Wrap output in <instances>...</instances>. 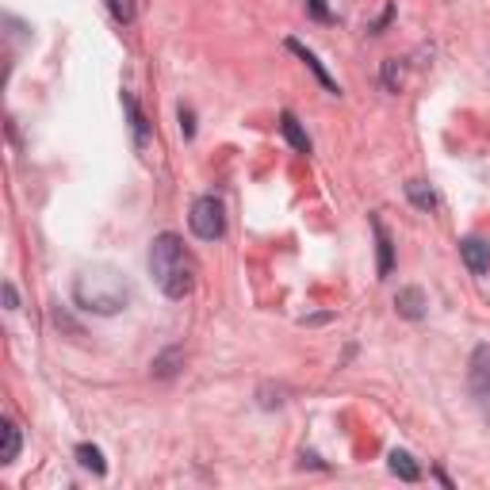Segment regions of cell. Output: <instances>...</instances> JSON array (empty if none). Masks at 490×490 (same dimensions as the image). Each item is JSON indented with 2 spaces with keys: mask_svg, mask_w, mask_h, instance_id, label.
Instances as JSON below:
<instances>
[{
  "mask_svg": "<svg viewBox=\"0 0 490 490\" xmlns=\"http://www.w3.org/2000/svg\"><path fill=\"white\" fill-rule=\"evenodd\" d=\"M150 276L162 287V296L169 299H188L195 291V276H200V265H195L192 249L176 238V234H158L150 242Z\"/></svg>",
  "mask_w": 490,
  "mask_h": 490,
  "instance_id": "1",
  "label": "cell"
},
{
  "mask_svg": "<svg viewBox=\"0 0 490 490\" xmlns=\"http://www.w3.org/2000/svg\"><path fill=\"white\" fill-rule=\"evenodd\" d=\"M73 303L81 310H89V315H100V318L120 315V310H127V303H130L127 272H120L115 265L81 268L73 276Z\"/></svg>",
  "mask_w": 490,
  "mask_h": 490,
  "instance_id": "2",
  "label": "cell"
},
{
  "mask_svg": "<svg viewBox=\"0 0 490 490\" xmlns=\"http://www.w3.org/2000/svg\"><path fill=\"white\" fill-rule=\"evenodd\" d=\"M188 226L200 242H219L226 234V207L223 200H214V195H200V200L192 203L188 211Z\"/></svg>",
  "mask_w": 490,
  "mask_h": 490,
  "instance_id": "3",
  "label": "cell"
},
{
  "mask_svg": "<svg viewBox=\"0 0 490 490\" xmlns=\"http://www.w3.org/2000/svg\"><path fill=\"white\" fill-rule=\"evenodd\" d=\"M467 391H472V402L479 406V414L490 418V349L475 345L472 364H467Z\"/></svg>",
  "mask_w": 490,
  "mask_h": 490,
  "instance_id": "4",
  "label": "cell"
},
{
  "mask_svg": "<svg viewBox=\"0 0 490 490\" xmlns=\"http://www.w3.org/2000/svg\"><path fill=\"white\" fill-rule=\"evenodd\" d=\"M287 50H291V54H296V57H299V62H303V66H307L310 73H315V77H318V85H322V89H326L329 96H341V85H338V81H333V77H329V69H326V66L318 62V54H315V50H310V47H303V43H299V38H287Z\"/></svg>",
  "mask_w": 490,
  "mask_h": 490,
  "instance_id": "5",
  "label": "cell"
},
{
  "mask_svg": "<svg viewBox=\"0 0 490 490\" xmlns=\"http://www.w3.org/2000/svg\"><path fill=\"white\" fill-rule=\"evenodd\" d=\"M368 223H371V238H376V272H380V280H387L391 268H395V245H391V234L380 214H371Z\"/></svg>",
  "mask_w": 490,
  "mask_h": 490,
  "instance_id": "6",
  "label": "cell"
},
{
  "mask_svg": "<svg viewBox=\"0 0 490 490\" xmlns=\"http://www.w3.org/2000/svg\"><path fill=\"white\" fill-rule=\"evenodd\" d=\"M120 100H123V111H127V127H130V134H134V146L146 150V146H150V123H146L139 100H134V92H127V89H123Z\"/></svg>",
  "mask_w": 490,
  "mask_h": 490,
  "instance_id": "7",
  "label": "cell"
},
{
  "mask_svg": "<svg viewBox=\"0 0 490 490\" xmlns=\"http://www.w3.org/2000/svg\"><path fill=\"white\" fill-rule=\"evenodd\" d=\"M425 307H429V299H425V291H422V287H399V296H395L399 318H406V322H422V318H425Z\"/></svg>",
  "mask_w": 490,
  "mask_h": 490,
  "instance_id": "8",
  "label": "cell"
},
{
  "mask_svg": "<svg viewBox=\"0 0 490 490\" xmlns=\"http://www.w3.org/2000/svg\"><path fill=\"white\" fill-rule=\"evenodd\" d=\"M460 257L475 276H486L490 272V242L486 238H464L460 242Z\"/></svg>",
  "mask_w": 490,
  "mask_h": 490,
  "instance_id": "9",
  "label": "cell"
},
{
  "mask_svg": "<svg viewBox=\"0 0 490 490\" xmlns=\"http://www.w3.org/2000/svg\"><path fill=\"white\" fill-rule=\"evenodd\" d=\"M280 134H284L287 146L296 150V153H310V150H315V146H310V134L299 127V120H296L291 111H284V115H280Z\"/></svg>",
  "mask_w": 490,
  "mask_h": 490,
  "instance_id": "10",
  "label": "cell"
},
{
  "mask_svg": "<svg viewBox=\"0 0 490 490\" xmlns=\"http://www.w3.org/2000/svg\"><path fill=\"white\" fill-rule=\"evenodd\" d=\"M181 368H184V349H181V345L165 349L162 357H153V364H150V371H153V376H158V380H172Z\"/></svg>",
  "mask_w": 490,
  "mask_h": 490,
  "instance_id": "11",
  "label": "cell"
},
{
  "mask_svg": "<svg viewBox=\"0 0 490 490\" xmlns=\"http://www.w3.org/2000/svg\"><path fill=\"white\" fill-rule=\"evenodd\" d=\"M387 464H391V472H395L402 483H418L422 479V467L414 464V456H410V453H402V448H395V453L387 456Z\"/></svg>",
  "mask_w": 490,
  "mask_h": 490,
  "instance_id": "12",
  "label": "cell"
},
{
  "mask_svg": "<svg viewBox=\"0 0 490 490\" xmlns=\"http://www.w3.org/2000/svg\"><path fill=\"white\" fill-rule=\"evenodd\" d=\"M5 453H0V464H16L19 460V448H24V433H19V425L12 418H5Z\"/></svg>",
  "mask_w": 490,
  "mask_h": 490,
  "instance_id": "13",
  "label": "cell"
},
{
  "mask_svg": "<svg viewBox=\"0 0 490 490\" xmlns=\"http://www.w3.org/2000/svg\"><path fill=\"white\" fill-rule=\"evenodd\" d=\"M77 464H81L85 472H92V475H104V472H108L104 453H100L96 444H77Z\"/></svg>",
  "mask_w": 490,
  "mask_h": 490,
  "instance_id": "14",
  "label": "cell"
},
{
  "mask_svg": "<svg viewBox=\"0 0 490 490\" xmlns=\"http://www.w3.org/2000/svg\"><path fill=\"white\" fill-rule=\"evenodd\" d=\"M406 200L414 203L418 211H433L437 207V195H433V188H429L425 181H410L406 184Z\"/></svg>",
  "mask_w": 490,
  "mask_h": 490,
  "instance_id": "15",
  "label": "cell"
},
{
  "mask_svg": "<svg viewBox=\"0 0 490 490\" xmlns=\"http://www.w3.org/2000/svg\"><path fill=\"white\" fill-rule=\"evenodd\" d=\"M402 77H406V66L399 62V57H387V62H383V89L387 92H399L402 89Z\"/></svg>",
  "mask_w": 490,
  "mask_h": 490,
  "instance_id": "16",
  "label": "cell"
},
{
  "mask_svg": "<svg viewBox=\"0 0 490 490\" xmlns=\"http://www.w3.org/2000/svg\"><path fill=\"white\" fill-rule=\"evenodd\" d=\"M104 5L120 24H134V0H104Z\"/></svg>",
  "mask_w": 490,
  "mask_h": 490,
  "instance_id": "17",
  "label": "cell"
},
{
  "mask_svg": "<svg viewBox=\"0 0 490 490\" xmlns=\"http://www.w3.org/2000/svg\"><path fill=\"white\" fill-rule=\"evenodd\" d=\"M307 12L315 16L318 24H329V19H333V12H329V5H326V0H307Z\"/></svg>",
  "mask_w": 490,
  "mask_h": 490,
  "instance_id": "18",
  "label": "cell"
},
{
  "mask_svg": "<svg viewBox=\"0 0 490 490\" xmlns=\"http://www.w3.org/2000/svg\"><path fill=\"white\" fill-rule=\"evenodd\" d=\"M391 19H395V5H387V8H383V16H380V19H376V24H371L368 31H371V35H383V27L391 24Z\"/></svg>",
  "mask_w": 490,
  "mask_h": 490,
  "instance_id": "19",
  "label": "cell"
},
{
  "mask_svg": "<svg viewBox=\"0 0 490 490\" xmlns=\"http://www.w3.org/2000/svg\"><path fill=\"white\" fill-rule=\"evenodd\" d=\"M181 130H184V139H192V134H195V115H192V108H181Z\"/></svg>",
  "mask_w": 490,
  "mask_h": 490,
  "instance_id": "20",
  "label": "cell"
},
{
  "mask_svg": "<svg viewBox=\"0 0 490 490\" xmlns=\"http://www.w3.org/2000/svg\"><path fill=\"white\" fill-rule=\"evenodd\" d=\"M5 307H8V310L19 307V296H16V287H12V284H5Z\"/></svg>",
  "mask_w": 490,
  "mask_h": 490,
  "instance_id": "21",
  "label": "cell"
}]
</instances>
